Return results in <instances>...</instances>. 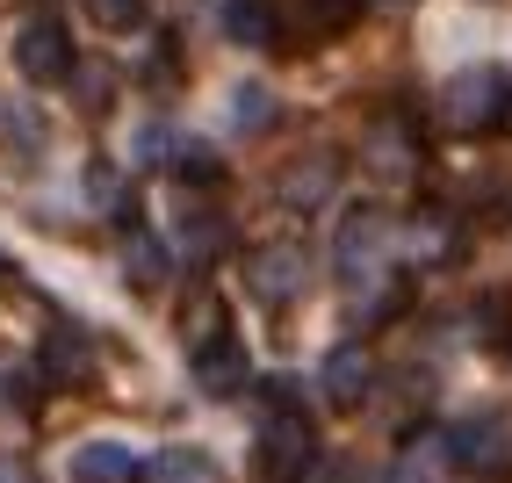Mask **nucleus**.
Masks as SVG:
<instances>
[{"instance_id": "nucleus-15", "label": "nucleus", "mask_w": 512, "mask_h": 483, "mask_svg": "<svg viewBox=\"0 0 512 483\" xmlns=\"http://www.w3.org/2000/svg\"><path fill=\"white\" fill-rule=\"evenodd\" d=\"M224 29L238 44H275V8L267 0H224Z\"/></svg>"}, {"instance_id": "nucleus-19", "label": "nucleus", "mask_w": 512, "mask_h": 483, "mask_svg": "<svg viewBox=\"0 0 512 483\" xmlns=\"http://www.w3.org/2000/svg\"><path fill=\"white\" fill-rule=\"evenodd\" d=\"M0 483H29V469L22 462H0Z\"/></svg>"}, {"instance_id": "nucleus-3", "label": "nucleus", "mask_w": 512, "mask_h": 483, "mask_svg": "<svg viewBox=\"0 0 512 483\" xmlns=\"http://www.w3.org/2000/svg\"><path fill=\"white\" fill-rule=\"evenodd\" d=\"M512 116V80L498 65H462V73L440 87V123L448 130H491Z\"/></svg>"}, {"instance_id": "nucleus-2", "label": "nucleus", "mask_w": 512, "mask_h": 483, "mask_svg": "<svg viewBox=\"0 0 512 483\" xmlns=\"http://www.w3.org/2000/svg\"><path fill=\"white\" fill-rule=\"evenodd\" d=\"M188 375L202 397H238L253 383V361H246V339L231 332V318H202L195 325V347H188Z\"/></svg>"}, {"instance_id": "nucleus-11", "label": "nucleus", "mask_w": 512, "mask_h": 483, "mask_svg": "<svg viewBox=\"0 0 512 483\" xmlns=\"http://www.w3.org/2000/svg\"><path fill=\"white\" fill-rule=\"evenodd\" d=\"M145 483H224V469L210 447H159L145 455Z\"/></svg>"}, {"instance_id": "nucleus-17", "label": "nucleus", "mask_w": 512, "mask_h": 483, "mask_svg": "<svg viewBox=\"0 0 512 483\" xmlns=\"http://www.w3.org/2000/svg\"><path fill=\"white\" fill-rule=\"evenodd\" d=\"M87 15L116 37H130V29H145V0H87Z\"/></svg>"}, {"instance_id": "nucleus-4", "label": "nucleus", "mask_w": 512, "mask_h": 483, "mask_svg": "<svg viewBox=\"0 0 512 483\" xmlns=\"http://www.w3.org/2000/svg\"><path fill=\"white\" fill-rule=\"evenodd\" d=\"M15 73L29 87H65L73 80V29H65L58 15H29L15 29Z\"/></svg>"}, {"instance_id": "nucleus-9", "label": "nucleus", "mask_w": 512, "mask_h": 483, "mask_svg": "<svg viewBox=\"0 0 512 483\" xmlns=\"http://www.w3.org/2000/svg\"><path fill=\"white\" fill-rule=\"evenodd\" d=\"M65 476L73 483H145V455L130 440H80L65 455Z\"/></svg>"}, {"instance_id": "nucleus-1", "label": "nucleus", "mask_w": 512, "mask_h": 483, "mask_svg": "<svg viewBox=\"0 0 512 483\" xmlns=\"http://www.w3.org/2000/svg\"><path fill=\"white\" fill-rule=\"evenodd\" d=\"M267 419L253 433V483H311L318 469V426L296 411V390L289 383H267Z\"/></svg>"}, {"instance_id": "nucleus-16", "label": "nucleus", "mask_w": 512, "mask_h": 483, "mask_svg": "<svg viewBox=\"0 0 512 483\" xmlns=\"http://www.w3.org/2000/svg\"><path fill=\"white\" fill-rule=\"evenodd\" d=\"M174 246H181L188 260H210V253L224 246V217H217V210H181V231H174Z\"/></svg>"}, {"instance_id": "nucleus-14", "label": "nucleus", "mask_w": 512, "mask_h": 483, "mask_svg": "<svg viewBox=\"0 0 512 483\" xmlns=\"http://www.w3.org/2000/svg\"><path fill=\"white\" fill-rule=\"evenodd\" d=\"M231 130L238 137H267V130H275V94H267L260 80H238L231 87Z\"/></svg>"}, {"instance_id": "nucleus-5", "label": "nucleus", "mask_w": 512, "mask_h": 483, "mask_svg": "<svg viewBox=\"0 0 512 483\" xmlns=\"http://www.w3.org/2000/svg\"><path fill=\"white\" fill-rule=\"evenodd\" d=\"M390 246H397L390 217L375 210V202H354V210H347V224H339V274H347L354 289H375V274H383Z\"/></svg>"}, {"instance_id": "nucleus-8", "label": "nucleus", "mask_w": 512, "mask_h": 483, "mask_svg": "<svg viewBox=\"0 0 512 483\" xmlns=\"http://www.w3.org/2000/svg\"><path fill=\"white\" fill-rule=\"evenodd\" d=\"M448 462L476 469V476L505 469L512 462V426L505 419H462V426H448Z\"/></svg>"}, {"instance_id": "nucleus-13", "label": "nucleus", "mask_w": 512, "mask_h": 483, "mask_svg": "<svg viewBox=\"0 0 512 483\" xmlns=\"http://www.w3.org/2000/svg\"><path fill=\"white\" fill-rule=\"evenodd\" d=\"M332 181H339V159H332V152H311V159H296V166H289L282 202H296V210H318V202L332 195Z\"/></svg>"}, {"instance_id": "nucleus-12", "label": "nucleus", "mask_w": 512, "mask_h": 483, "mask_svg": "<svg viewBox=\"0 0 512 483\" xmlns=\"http://www.w3.org/2000/svg\"><path fill=\"white\" fill-rule=\"evenodd\" d=\"M87 368H94L87 332L58 318V325H51V339H44V375H51V383H87Z\"/></svg>"}, {"instance_id": "nucleus-6", "label": "nucleus", "mask_w": 512, "mask_h": 483, "mask_svg": "<svg viewBox=\"0 0 512 483\" xmlns=\"http://www.w3.org/2000/svg\"><path fill=\"white\" fill-rule=\"evenodd\" d=\"M361 166L375 181H419V166H426V145H419V130H412V116H375L368 123V137H361Z\"/></svg>"}, {"instance_id": "nucleus-18", "label": "nucleus", "mask_w": 512, "mask_h": 483, "mask_svg": "<svg viewBox=\"0 0 512 483\" xmlns=\"http://www.w3.org/2000/svg\"><path fill=\"white\" fill-rule=\"evenodd\" d=\"M174 166H181V181H195V188H210V181L224 174L210 145H174Z\"/></svg>"}, {"instance_id": "nucleus-10", "label": "nucleus", "mask_w": 512, "mask_h": 483, "mask_svg": "<svg viewBox=\"0 0 512 483\" xmlns=\"http://www.w3.org/2000/svg\"><path fill=\"white\" fill-rule=\"evenodd\" d=\"M318 390L332 397V404H361L368 390H375V354L361 347V339H339V347L325 354V368H318Z\"/></svg>"}, {"instance_id": "nucleus-7", "label": "nucleus", "mask_w": 512, "mask_h": 483, "mask_svg": "<svg viewBox=\"0 0 512 483\" xmlns=\"http://www.w3.org/2000/svg\"><path fill=\"white\" fill-rule=\"evenodd\" d=\"M246 282H253V296L260 303H296L303 296V282H311V253H303V246H289V238H282V246H260L253 260H246Z\"/></svg>"}]
</instances>
